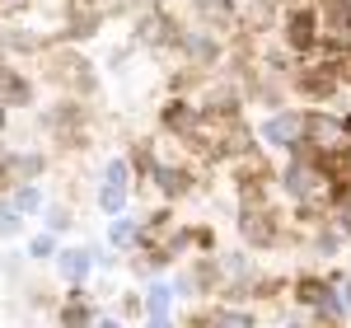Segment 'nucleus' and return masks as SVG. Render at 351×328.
Returning <instances> with one entry per match:
<instances>
[{
  "instance_id": "f257e3e1",
  "label": "nucleus",
  "mask_w": 351,
  "mask_h": 328,
  "mask_svg": "<svg viewBox=\"0 0 351 328\" xmlns=\"http://www.w3.org/2000/svg\"><path fill=\"white\" fill-rule=\"evenodd\" d=\"M38 66H43V80L52 84L56 94H71V99H99V66L94 56L80 52L75 43H47L38 52Z\"/></svg>"
},
{
  "instance_id": "f03ea898",
  "label": "nucleus",
  "mask_w": 351,
  "mask_h": 328,
  "mask_svg": "<svg viewBox=\"0 0 351 328\" xmlns=\"http://www.w3.org/2000/svg\"><path fill=\"white\" fill-rule=\"evenodd\" d=\"M43 132L56 141V150H71V155L89 150L94 145V99L56 94L52 104L43 108Z\"/></svg>"
},
{
  "instance_id": "7ed1b4c3",
  "label": "nucleus",
  "mask_w": 351,
  "mask_h": 328,
  "mask_svg": "<svg viewBox=\"0 0 351 328\" xmlns=\"http://www.w3.org/2000/svg\"><path fill=\"white\" fill-rule=\"evenodd\" d=\"M342 84H347L342 66H337L332 56H324V52L300 56L295 71H291V94H300L309 108H328V104L342 94Z\"/></svg>"
},
{
  "instance_id": "20e7f679",
  "label": "nucleus",
  "mask_w": 351,
  "mask_h": 328,
  "mask_svg": "<svg viewBox=\"0 0 351 328\" xmlns=\"http://www.w3.org/2000/svg\"><path fill=\"white\" fill-rule=\"evenodd\" d=\"M304 150L324 160H351V117L328 108H304Z\"/></svg>"
},
{
  "instance_id": "39448f33",
  "label": "nucleus",
  "mask_w": 351,
  "mask_h": 328,
  "mask_svg": "<svg viewBox=\"0 0 351 328\" xmlns=\"http://www.w3.org/2000/svg\"><path fill=\"white\" fill-rule=\"evenodd\" d=\"M178 38H183V24H178L173 10H164V5H136V14H132V43L136 47L169 56V52H178Z\"/></svg>"
},
{
  "instance_id": "423d86ee",
  "label": "nucleus",
  "mask_w": 351,
  "mask_h": 328,
  "mask_svg": "<svg viewBox=\"0 0 351 328\" xmlns=\"http://www.w3.org/2000/svg\"><path fill=\"white\" fill-rule=\"evenodd\" d=\"M281 47L295 56H314V47L324 43V28H319V5L314 0H295V5H281Z\"/></svg>"
},
{
  "instance_id": "0eeeda50",
  "label": "nucleus",
  "mask_w": 351,
  "mask_h": 328,
  "mask_svg": "<svg viewBox=\"0 0 351 328\" xmlns=\"http://www.w3.org/2000/svg\"><path fill=\"white\" fill-rule=\"evenodd\" d=\"M234 230H239V244L253 253H271L286 239V220L276 207H239L234 211Z\"/></svg>"
},
{
  "instance_id": "6e6552de",
  "label": "nucleus",
  "mask_w": 351,
  "mask_h": 328,
  "mask_svg": "<svg viewBox=\"0 0 351 328\" xmlns=\"http://www.w3.org/2000/svg\"><path fill=\"white\" fill-rule=\"evenodd\" d=\"M225 52H230V43L220 33H211V28H202V24H183V38H178V61L183 66L211 75V71L225 66Z\"/></svg>"
},
{
  "instance_id": "1a4fd4ad",
  "label": "nucleus",
  "mask_w": 351,
  "mask_h": 328,
  "mask_svg": "<svg viewBox=\"0 0 351 328\" xmlns=\"http://www.w3.org/2000/svg\"><path fill=\"white\" fill-rule=\"evenodd\" d=\"M150 183L160 192L164 202L173 207V202H188L192 192H197V169L188 160H173V155H160V145H155V164H150Z\"/></svg>"
},
{
  "instance_id": "9d476101",
  "label": "nucleus",
  "mask_w": 351,
  "mask_h": 328,
  "mask_svg": "<svg viewBox=\"0 0 351 328\" xmlns=\"http://www.w3.org/2000/svg\"><path fill=\"white\" fill-rule=\"evenodd\" d=\"M258 132V141L263 145H271V150H295V145H304V108H271L263 113V122L253 127Z\"/></svg>"
},
{
  "instance_id": "9b49d317",
  "label": "nucleus",
  "mask_w": 351,
  "mask_h": 328,
  "mask_svg": "<svg viewBox=\"0 0 351 328\" xmlns=\"http://www.w3.org/2000/svg\"><path fill=\"white\" fill-rule=\"evenodd\" d=\"M108 24V14L104 10H94L89 0H66L61 5V28H56V43H94L99 33Z\"/></svg>"
},
{
  "instance_id": "f8f14e48",
  "label": "nucleus",
  "mask_w": 351,
  "mask_h": 328,
  "mask_svg": "<svg viewBox=\"0 0 351 328\" xmlns=\"http://www.w3.org/2000/svg\"><path fill=\"white\" fill-rule=\"evenodd\" d=\"M197 117H202V108L192 104V94H169L160 104V113H155L160 137H169V141H188V132L197 127Z\"/></svg>"
},
{
  "instance_id": "ddd939ff",
  "label": "nucleus",
  "mask_w": 351,
  "mask_h": 328,
  "mask_svg": "<svg viewBox=\"0 0 351 328\" xmlns=\"http://www.w3.org/2000/svg\"><path fill=\"white\" fill-rule=\"evenodd\" d=\"M192 24L211 28L220 38H234L239 33V0H192Z\"/></svg>"
},
{
  "instance_id": "4468645a",
  "label": "nucleus",
  "mask_w": 351,
  "mask_h": 328,
  "mask_svg": "<svg viewBox=\"0 0 351 328\" xmlns=\"http://www.w3.org/2000/svg\"><path fill=\"white\" fill-rule=\"evenodd\" d=\"M295 301L304 309H314V319H324V324H337L342 319V305H337V296H332V286H328L324 277H300Z\"/></svg>"
},
{
  "instance_id": "2eb2a0df",
  "label": "nucleus",
  "mask_w": 351,
  "mask_h": 328,
  "mask_svg": "<svg viewBox=\"0 0 351 328\" xmlns=\"http://www.w3.org/2000/svg\"><path fill=\"white\" fill-rule=\"evenodd\" d=\"M0 104H5L10 113L38 104V84H33V75H24L10 56H0Z\"/></svg>"
},
{
  "instance_id": "dca6fc26",
  "label": "nucleus",
  "mask_w": 351,
  "mask_h": 328,
  "mask_svg": "<svg viewBox=\"0 0 351 328\" xmlns=\"http://www.w3.org/2000/svg\"><path fill=\"white\" fill-rule=\"evenodd\" d=\"M281 24V0H239V33L267 38Z\"/></svg>"
},
{
  "instance_id": "f3484780",
  "label": "nucleus",
  "mask_w": 351,
  "mask_h": 328,
  "mask_svg": "<svg viewBox=\"0 0 351 328\" xmlns=\"http://www.w3.org/2000/svg\"><path fill=\"white\" fill-rule=\"evenodd\" d=\"M220 286H225L220 258H211V253H202V258L192 263V272L178 277V291H183V296H220Z\"/></svg>"
},
{
  "instance_id": "a211bd4d",
  "label": "nucleus",
  "mask_w": 351,
  "mask_h": 328,
  "mask_svg": "<svg viewBox=\"0 0 351 328\" xmlns=\"http://www.w3.org/2000/svg\"><path fill=\"white\" fill-rule=\"evenodd\" d=\"M89 272H94V258H89V248H56V277H61V281L80 286Z\"/></svg>"
},
{
  "instance_id": "6ab92c4d",
  "label": "nucleus",
  "mask_w": 351,
  "mask_h": 328,
  "mask_svg": "<svg viewBox=\"0 0 351 328\" xmlns=\"http://www.w3.org/2000/svg\"><path fill=\"white\" fill-rule=\"evenodd\" d=\"M10 169H14V183H38L47 174V155L43 150H14L10 155Z\"/></svg>"
},
{
  "instance_id": "aec40b11",
  "label": "nucleus",
  "mask_w": 351,
  "mask_h": 328,
  "mask_svg": "<svg viewBox=\"0 0 351 328\" xmlns=\"http://www.w3.org/2000/svg\"><path fill=\"white\" fill-rule=\"evenodd\" d=\"M108 244L117 248V253H127V248H141V220L136 216H112V225H108Z\"/></svg>"
},
{
  "instance_id": "412c9836",
  "label": "nucleus",
  "mask_w": 351,
  "mask_h": 328,
  "mask_svg": "<svg viewBox=\"0 0 351 328\" xmlns=\"http://www.w3.org/2000/svg\"><path fill=\"white\" fill-rule=\"evenodd\" d=\"M211 328H258V314L230 301V305H216L211 309Z\"/></svg>"
},
{
  "instance_id": "4be33fe9",
  "label": "nucleus",
  "mask_w": 351,
  "mask_h": 328,
  "mask_svg": "<svg viewBox=\"0 0 351 328\" xmlns=\"http://www.w3.org/2000/svg\"><path fill=\"white\" fill-rule=\"evenodd\" d=\"M5 202H10V207H19L24 216H38V211L47 207V197H43V188H38V183H14V192H10Z\"/></svg>"
},
{
  "instance_id": "5701e85b",
  "label": "nucleus",
  "mask_w": 351,
  "mask_h": 328,
  "mask_svg": "<svg viewBox=\"0 0 351 328\" xmlns=\"http://www.w3.org/2000/svg\"><path fill=\"white\" fill-rule=\"evenodd\" d=\"M127 197H132L127 188H117V183H104V178H99V188H94V202H99V211H108V216H122V211H127Z\"/></svg>"
},
{
  "instance_id": "b1692460",
  "label": "nucleus",
  "mask_w": 351,
  "mask_h": 328,
  "mask_svg": "<svg viewBox=\"0 0 351 328\" xmlns=\"http://www.w3.org/2000/svg\"><path fill=\"white\" fill-rule=\"evenodd\" d=\"M43 220H47L52 235H71V230H75V207H71V202H47V207H43Z\"/></svg>"
},
{
  "instance_id": "393cba45",
  "label": "nucleus",
  "mask_w": 351,
  "mask_h": 328,
  "mask_svg": "<svg viewBox=\"0 0 351 328\" xmlns=\"http://www.w3.org/2000/svg\"><path fill=\"white\" fill-rule=\"evenodd\" d=\"M104 183H117V188H136V174H132V160L127 155H112L108 164H104Z\"/></svg>"
},
{
  "instance_id": "a878e982",
  "label": "nucleus",
  "mask_w": 351,
  "mask_h": 328,
  "mask_svg": "<svg viewBox=\"0 0 351 328\" xmlns=\"http://www.w3.org/2000/svg\"><path fill=\"white\" fill-rule=\"evenodd\" d=\"M24 211H19V207H10V202H5V197H0V239H19V235H24Z\"/></svg>"
},
{
  "instance_id": "bb28decb",
  "label": "nucleus",
  "mask_w": 351,
  "mask_h": 328,
  "mask_svg": "<svg viewBox=\"0 0 351 328\" xmlns=\"http://www.w3.org/2000/svg\"><path fill=\"white\" fill-rule=\"evenodd\" d=\"M169 309H173V286L155 281V286L145 291V314H169Z\"/></svg>"
},
{
  "instance_id": "cd10ccee",
  "label": "nucleus",
  "mask_w": 351,
  "mask_h": 328,
  "mask_svg": "<svg viewBox=\"0 0 351 328\" xmlns=\"http://www.w3.org/2000/svg\"><path fill=\"white\" fill-rule=\"evenodd\" d=\"M188 239L197 253H216V230L211 225H188Z\"/></svg>"
},
{
  "instance_id": "c85d7f7f",
  "label": "nucleus",
  "mask_w": 351,
  "mask_h": 328,
  "mask_svg": "<svg viewBox=\"0 0 351 328\" xmlns=\"http://www.w3.org/2000/svg\"><path fill=\"white\" fill-rule=\"evenodd\" d=\"M28 258H38V263H43V258H56V235H52V230L28 239Z\"/></svg>"
},
{
  "instance_id": "c756f323",
  "label": "nucleus",
  "mask_w": 351,
  "mask_h": 328,
  "mask_svg": "<svg viewBox=\"0 0 351 328\" xmlns=\"http://www.w3.org/2000/svg\"><path fill=\"white\" fill-rule=\"evenodd\" d=\"M314 248H319L324 258H332V253L342 248V235H337V230H324V225H319V230H314Z\"/></svg>"
},
{
  "instance_id": "7c9ffc66",
  "label": "nucleus",
  "mask_w": 351,
  "mask_h": 328,
  "mask_svg": "<svg viewBox=\"0 0 351 328\" xmlns=\"http://www.w3.org/2000/svg\"><path fill=\"white\" fill-rule=\"evenodd\" d=\"M28 10H33V0H0V24L5 19H24Z\"/></svg>"
},
{
  "instance_id": "2f4dec72",
  "label": "nucleus",
  "mask_w": 351,
  "mask_h": 328,
  "mask_svg": "<svg viewBox=\"0 0 351 328\" xmlns=\"http://www.w3.org/2000/svg\"><path fill=\"white\" fill-rule=\"evenodd\" d=\"M14 192V169H10V155H0V197Z\"/></svg>"
},
{
  "instance_id": "473e14b6",
  "label": "nucleus",
  "mask_w": 351,
  "mask_h": 328,
  "mask_svg": "<svg viewBox=\"0 0 351 328\" xmlns=\"http://www.w3.org/2000/svg\"><path fill=\"white\" fill-rule=\"evenodd\" d=\"M150 328H173V319L169 314H150Z\"/></svg>"
},
{
  "instance_id": "72a5a7b5",
  "label": "nucleus",
  "mask_w": 351,
  "mask_h": 328,
  "mask_svg": "<svg viewBox=\"0 0 351 328\" xmlns=\"http://www.w3.org/2000/svg\"><path fill=\"white\" fill-rule=\"evenodd\" d=\"M5 132H10V108L0 104V137H5Z\"/></svg>"
},
{
  "instance_id": "f704fd0d",
  "label": "nucleus",
  "mask_w": 351,
  "mask_h": 328,
  "mask_svg": "<svg viewBox=\"0 0 351 328\" xmlns=\"http://www.w3.org/2000/svg\"><path fill=\"white\" fill-rule=\"evenodd\" d=\"M94 328H122L117 319H94Z\"/></svg>"
},
{
  "instance_id": "c9c22d12",
  "label": "nucleus",
  "mask_w": 351,
  "mask_h": 328,
  "mask_svg": "<svg viewBox=\"0 0 351 328\" xmlns=\"http://www.w3.org/2000/svg\"><path fill=\"white\" fill-rule=\"evenodd\" d=\"M56 328H94V324H71V319H56Z\"/></svg>"
},
{
  "instance_id": "e433bc0d",
  "label": "nucleus",
  "mask_w": 351,
  "mask_h": 328,
  "mask_svg": "<svg viewBox=\"0 0 351 328\" xmlns=\"http://www.w3.org/2000/svg\"><path fill=\"white\" fill-rule=\"evenodd\" d=\"M347 309H351V286H347Z\"/></svg>"
}]
</instances>
